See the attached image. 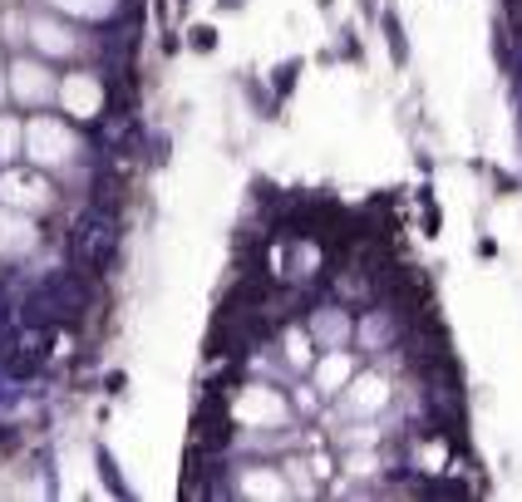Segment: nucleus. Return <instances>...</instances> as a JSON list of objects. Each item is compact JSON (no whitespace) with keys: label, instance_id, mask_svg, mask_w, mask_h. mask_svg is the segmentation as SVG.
<instances>
[{"label":"nucleus","instance_id":"f257e3e1","mask_svg":"<svg viewBox=\"0 0 522 502\" xmlns=\"http://www.w3.org/2000/svg\"><path fill=\"white\" fill-rule=\"evenodd\" d=\"M114 256H119V212H109V207L79 212L69 227V261L89 276H99L114 266Z\"/></svg>","mask_w":522,"mask_h":502},{"label":"nucleus","instance_id":"f03ea898","mask_svg":"<svg viewBox=\"0 0 522 502\" xmlns=\"http://www.w3.org/2000/svg\"><path fill=\"white\" fill-rule=\"evenodd\" d=\"M94 207L119 212V207H124V183H119V178H99V183H94Z\"/></svg>","mask_w":522,"mask_h":502},{"label":"nucleus","instance_id":"7ed1b4c3","mask_svg":"<svg viewBox=\"0 0 522 502\" xmlns=\"http://www.w3.org/2000/svg\"><path fill=\"white\" fill-rule=\"evenodd\" d=\"M385 30H389V54H394V65H404L409 60V44H404V30H399V20L385 10Z\"/></svg>","mask_w":522,"mask_h":502},{"label":"nucleus","instance_id":"20e7f679","mask_svg":"<svg viewBox=\"0 0 522 502\" xmlns=\"http://www.w3.org/2000/svg\"><path fill=\"white\" fill-rule=\"evenodd\" d=\"M187 44H192L197 54H212V49H217V30H212V25H192V30H187Z\"/></svg>","mask_w":522,"mask_h":502},{"label":"nucleus","instance_id":"39448f33","mask_svg":"<svg viewBox=\"0 0 522 502\" xmlns=\"http://www.w3.org/2000/svg\"><path fill=\"white\" fill-rule=\"evenodd\" d=\"M296 74H301V60H286V65L276 69V94H281V99L296 89Z\"/></svg>","mask_w":522,"mask_h":502},{"label":"nucleus","instance_id":"423d86ee","mask_svg":"<svg viewBox=\"0 0 522 502\" xmlns=\"http://www.w3.org/2000/svg\"><path fill=\"white\" fill-rule=\"evenodd\" d=\"M183 6H187V0H183Z\"/></svg>","mask_w":522,"mask_h":502}]
</instances>
